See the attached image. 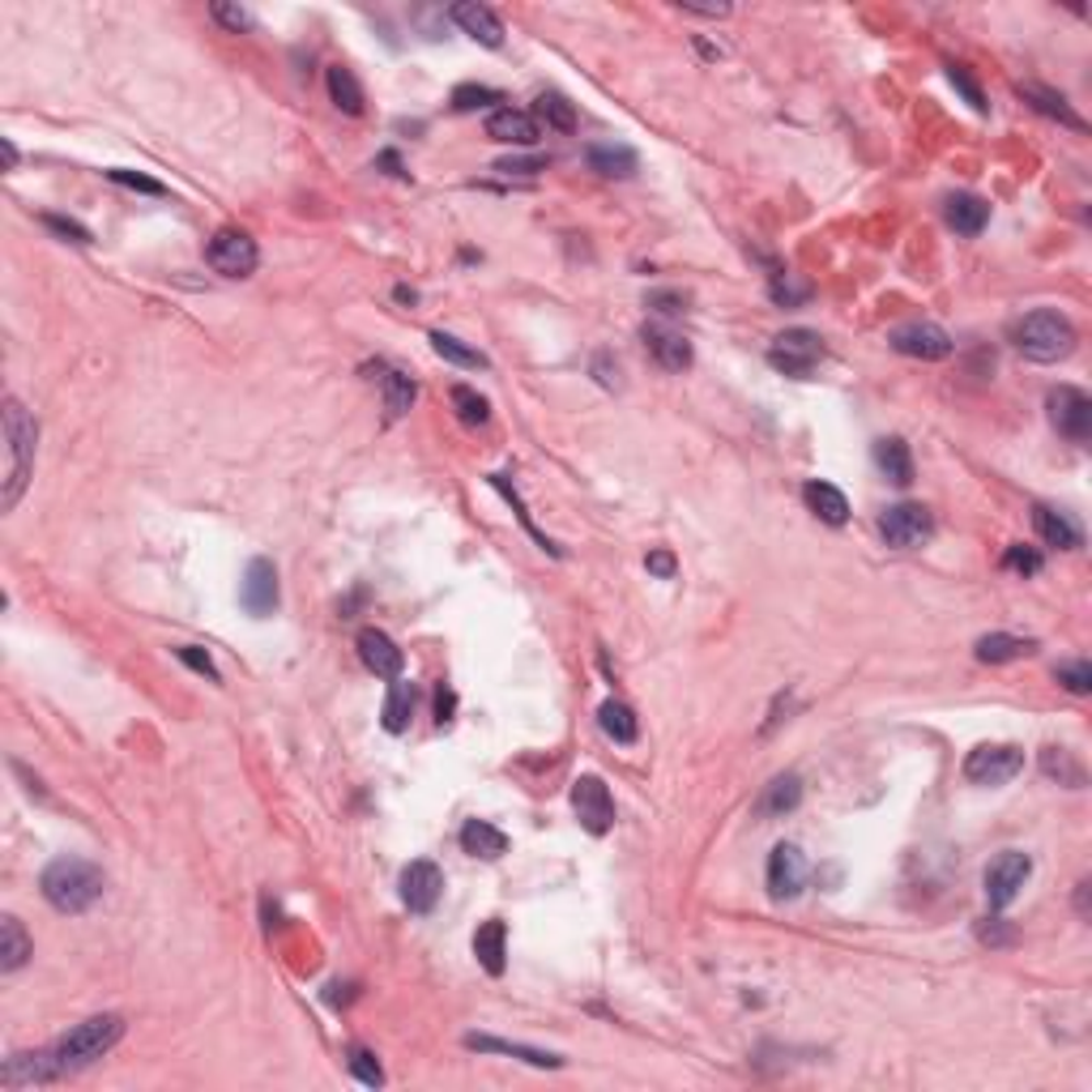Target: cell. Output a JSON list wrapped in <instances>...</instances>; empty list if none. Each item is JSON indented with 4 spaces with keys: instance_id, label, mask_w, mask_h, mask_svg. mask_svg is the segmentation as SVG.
<instances>
[{
    "instance_id": "obj_14",
    "label": "cell",
    "mask_w": 1092,
    "mask_h": 1092,
    "mask_svg": "<svg viewBox=\"0 0 1092 1092\" xmlns=\"http://www.w3.org/2000/svg\"><path fill=\"white\" fill-rule=\"evenodd\" d=\"M803 888H807V858L798 854V845L781 841L777 850L769 854V897L794 900Z\"/></svg>"
},
{
    "instance_id": "obj_10",
    "label": "cell",
    "mask_w": 1092,
    "mask_h": 1092,
    "mask_svg": "<svg viewBox=\"0 0 1092 1092\" xmlns=\"http://www.w3.org/2000/svg\"><path fill=\"white\" fill-rule=\"evenodd\" d=\"M572 811L581 819V828L593 832V837L611 832V823H615V798H611L606 781L593 777V773L572 781Z\"/></svg>"
},
{
    "instance_id": "obj_9",
    "label": "cell",
    "mask_w": 1092,
    "mask_h": 1092,
    "mask_svg": "<svg viewBox=\"0 0 1092 1092\" xmlns=\"http://www.w3.org/2000/svg\"><path fill=\"white\" fill-rule=\"evenodd\" d=\"M1028 875H1033V858L1020 854V850H1003L999 858L986 866V900H990V909L1003 913L1020 897V888L1028 884Z\"/></svg>"
},
{
    "instance_id": "obj_53",
    "label": "cell",
    "mask_w": 1092,
    "mask_h": 1092,
    "mask_svg": "<svg viewBox=\"0 0 1092 1092\" xmlns=\"http://www.w3.org/2000/svg\"><path fill=\"white\" fill-rule=\"evenodd\" d=\"M496 171H504V175H534V171H546V158H500Z\"/></svg>"
},
{
    "instance_id": "obj_8",
    "label": "cell",
    "mask_w": 1092,
    "mask_h": 1092,
    "mask_svg": "<svg viewBox=\"0 0 1092 1092\" xmlns=\"http://www.w3.org/2000/svg\"><path fill=\"white\" fill-rule=\"evenodd\" d=\"M1024 769V751L1012 747V742H986V747H974L969 760H965V777L974 785H1008Z\"/></svg>"
},
{
    "instance_id": "obj_55",
    "label": "cell",
    "mask_w": 1092,
    "mask_h": 1092,
    "mask_svg": "<svg viewBox=\"0 0 1092 1092\" xmlns=\"http://www.w3.org/2000/svg\"><path fill=\"white\" fill-rule=\"evenodd\" d=\"M453 708H457L453 687H440V696H435V721H440V726H448V721H453Z\"/></svg>"
},
{
    "instance_id": "obj_41",
    "label": "cell",
    "mask_w": 1092,
    "mask_h": 1092,
    "mask_svg": "<svg viewBox=\"0 0 1092 1092\" xmlns=\"http://www.w3.org/2000/svg\"><path fill=\"white\" fill-rule=\"evenodd\" d=\"M431 346L440 359H448V363H457V367H487V354H478L474 346H466L462 338H453V333H431Z\"/></svg>"
},
{
    "instance_id": "obj_38",
    "label": "cell",
    "mask_w": 1092,
    "mask_h": 1092,
    "mask_svg": "<svg viewBox=\"0 0 1092 1092\" xmlns=\"http://www.w3.org/2000/svg\"><path fill=\"white\" fill-rule=\"evenodd\" d=\"M538 120L555 133H577V107L564 94H538Z\"/></svg>"
},
{
    "instance_id": "obj_3",
    "label": "cell",
    "mask_w": 1092,
    "mask_h": 1092,
    "mask_svg": "<svg viewBox=\"0 0 1092 1092\" xmlns=\"http://www.w3.org/2000/svg\"><path fill=\"white\" fill-rule=\"evenodd\" d=\"M4 444H9V469H4V491H0V508H18L31 469H35V444H39V428L26 414V406L18 397L4 401Z\"/></svg>"
},
{
    "instance_id": "obj_29",
    "label": "cell",
    "mask_w": 1092,
    "mask_h": 1092,
    "mask_svg": "<svg viewBox=\"0 0 1092 1092\" xmlns=\"http://www.w3.org/2000/svg\"><path fill=\"white\" fill-rule=\"evenodd\" d=\"M462 850H466L469 858L496 862L508 854V837L496 823H487V819H469L466 828H462Z\"/></svg>"
},
{
    "instance_id": "obj_11",
    "label": "cell",
    "mask_w": 1092,
    "mask_h": 1092,
    "mask_svg": "<svg viewBox=\"0 0 1092 1092\" xmlns=\"http://www.w3.org/2000/svg\"><path fill=\"white\" fill-rule=\"evenodd\" d=\"M879 534L897 550H913V546H922L935 534V516L922 504H897L879 516Z\"/></svg>"
},
{
    "instance_id": "obj_19",
    "label": "cell",
    "mask_w": 1092,
    "mask_h": 1092,
    "mask_svg": "<svg viewBox=\"0 0 1092 1092\" xmlns=\"http://www.w3.org/2000/svg\"><path fill=\"white\" fill-rule=\"evenodd\" d=\"M4 1089L18 1092V1089H31V1084H52V1080H60L56 1076V1067H52V1054L47 1050H35V1054H13V1058H4Z\"/></svg>"
},
{
    "instance_id": "obj_16",
    "label": "cell",
    "mask_w": 1092,
    "mask_h": 1092,
    "mask_svg": "<svg viewBox=\"0 0 1092 1092\" xmlns=\"http://www.w3.org/2000/svg\"><path fill=\"white\" fill-rule=\"evenodd\" d=\"M239 602H243V611L257 615V619H265V615L277 611V568H273L270 559H252V564H248L243 585H239Z\"/></svg>"
},
{
    "instance_id": "obj_6",
    "label": "cell",
    "mask_w": 1092,
    "mask_h": 1092,
    "mask_svg": "<svg viewBox=\"0 0 1092 1092\" xmlns=\"http://www.w3.org/2000/svg\"><path fill=\"white\" fill-rule=\"evenodd\" d=\"M1046 410H1050V423L1058 428V435H1067L1071 444H1084L1092 435V397L1076 385H1058L1046 397Z\"/></svg>"
},
{
    "instance_id": "obj_51",
    "label": "cell",
    "mask_w": 1092,
    "mask_h": 1092,
    "mask_svg": "<svg viewBox=\"0 0 1092 1092\" xmlns=\"http://www.w3.org/2000/svg\"><path fill=\"white\" fill-rule=\"evenodd\" d=\"M977 939H981V943H990V947H1008V943L1015 939V931L1003 922V918H986V922L977 926Z\"/></svg>"
},
{
    "instance_id": "obj_28",
    "label": "cell",
    "mask_w": 1092,
    "mask_h": 1092,
    "mask_svg": "<svg viewBox=\"0 0 1092 1092\" xmlns=\"http://www.w3.org/2000/svg\"><path fill=\"white\" fill-rule=\"evenodd\" d=\"M474 956H478V965H482L491 977L504 974L508 931H504V922H500V918H487V922L478 926V935H474Z\"/></svg>"
},
{
    "instance_id": "obj_54",
    "label": "cell",
    "mask_w": 1092,
    "mask_h": 1092,
    "mask_svg": "<svg viewBox=\"0 0 1092 1092\" xmlns=\"http://www.w3.org/2000/svg\"><path fill=\"white\" fill-rule=\"evenodd\" d=\"M645 564H649V572H653V577H662V581H670V577L679 572V564H674V555H670V550H649V559H645Z\"/></svg>"
},
{
    "instance_id": "obj_15",
    "label": "cell",
    "mask_w": 1092,
    "mask_h": 1092,
    "mask_svg": "<svg viewBox=\"0 0 1092 1092\" xmlns=\"http://www.w3.org/2000/svg\"><path fill=\"white\" fill-rule=\"evenodd\" d=\"M640 342H645V351L649 359L666 367V372H687L692 367V342L679 333V329H670V325H645L640 329Z\"/></svg>"
},
{
    "instance_id": "obj_24",
    "label": "cell",
    "mask_w": 1092,
    "mask_h": 1092,
    "mask_svg": "<svg viewBox=\"0 0 1092 1092\" xmlns=\"http://www.w3.org/2000/svg\"><path fill=\"white\" fill-rule=\"evenodd\" d=\"M943 218H947V227L956 235H981L986 231V223H990V205L974 193H956L947 196V205H943Z\"/></svg>"
},
{
    "instance_id": "obj_18",
    "label": "cell",
    "mask_w": 1092,
    "mask_h": 1092,
    "mask_svg": "<svg viewBox=\"0 0 1092 1092\" xmlns=\"http://www.w3.org/2000/svg\"><path fill=\"white\" fill-rule=\"evenodd\" d=\"M487 137L504 141V146H534L543 137V128H538V116H530L521 107H500L487 120Z\"/></svg>"
},
{
    "instance_id": "obj_50",
    "label": "cell",
    "mask_w": 1092,
    "mask_h": 1092,
    "mask_svg": "<svg viewBox=\"0 0 1092 1092\" xmlns=\"http://www.w3.org/2000/svg\"><path fill=\"white\" fill-rule=\"evenodd\" d=\"M947 78H952V86H956V90L974 103L977 112H986V94H981V90H977V81L965 73V65H947Z\"/></svg>"
},
{
    "instance_id": "obj_26",
    "label": "cell",
    "mask_w": 1092,
    "mask_h": 1092,
    "mask_svg": "<svg viewBox=\"0 0 1092 1092\" xmlns=\"http://www.w3.org/2000/svg\"><path fill=\"white\" fill-rule=\"evenodd\" d=\"M977 662L986 666H1003V662H1020L1028 653H1037V640L1033 636H1012V632H990L977 640Z\"/></svg>"
},
{
    "instance_id": "obj_2",
    "label": "cell",
    "mask_w": 1092,
    "mask_h": 1092,
    "mask_svg": "<svg viewBox=\"0 0 1092 1092\" xmlns=\"http://www.w3.org/2000/svg\"><path fill=\"white\" fill-rule=\"evenodd\" d=\"M39 888L52 909H60V913H86L94 900L103 897L107 879H103V871H99L94 862L56 858V862H47Z\"/></svg>"
},
{
    "instance_id": "obj_21",
    "label": "cell",
    "mask_w": 1092,
    "mask_h": 1092,
    "mask_svg": "<svg viewBox=\"0 0 1092 1092\" xmlns=\"http://www.w3.org/2000/svg\"><path fill=\"white\" fill-rule=\"evenodd\" d=\"M798 803H803V781H798V773H781V777L769 781L764 794L755 798V816L781 819V816H789Z\"/></svg>"
},
{
    "instance_id": "obj_37",
    "label": "cell",
    "mask_w": 1092,
    "mask_h": 1092,
    "mask_svg": "<svg viewBox=\"0 0 1092 1092\" xmlns=\"http://www.w3.org/2000/svg\"><path fill=\"white\" fill-rule=\"evenodd\" d=\"M1042 773L1054 777L1058 785H1071V789H1080V785H1084V769L1071 760V751H1067V747H1046V751H1042Z\"/></svg>"
},
{
    "instance_id": "obj_44",
    "label": "cell",
    "mask_w": 1092,
    "mask_h": 1092,
    "mask_svg": "<svg viewBox=\"0 0 1092 1092\" xmlns=\"http://www.w3.org/2000/svg\"><path fill=\"white\" fill-rule=\"evenodd\" d=\"M1054 679L1071 692V696H1089L1092 692V666L1089 662H1062L1054 670Z\"/></svg>"
},
{
    "instance_id": "obj_49",
    "label": "cell",
    "mask_w": 1092,
    "mask_h": 1092,
    "mask_svg": "<svg viewBox=\"0 0 1092 1092\" xmlns=\"http://www.w3.org/2000/svg\"><path fill=\"white\" fill-rule=\"evenodd\" d=\"M653 312H666V316H674V312H687V295L683 291H649V299H645Z\"/></svg>"
},
{
    "instance_id": "obj_5",
    "label": "cell",
    "mask_w": 1092,
    "mask_h": 1092,
    "mask_svg": "<svg viewBox=\"0 0 1092 1092\" xmlns=\"http://www.w3.org/2000/svg\"><path fill=\"white\" fill-rule=\"evenodd\" d=\"M819 359H823V338L816 329H785L769 346V363L785 376H794V380H807Z\"/></svg>"
},
{
    "instance_id": "obj_22",
    "label": "cell",
    "mask_w": 1092,
    "mask_h": 1092,
    "mask_svg": "<svg viewBox=\"0 0 1092 1092\" xmlns=\"http://www.w3.org/2000/svg\"><path fill=\"white\" fill-rule=\"evenodd\" d=\"M1020 99H1024L1033 112H1042V116H1050V120H1058V124H1067V128H1076V133H1084V120L1076 116V107L1067 103V94H1058L1050 86L1024 81V86H1020Z\"/></svg>"
},
{
    "instance_id": "obj_13",
    "label": "cell",
    "mask_w": 1092,
    "mask_h": 1092,
    "mask_svg": "<svg viewBox=\"0 0 1092 1092\" xmlns=\"http://www.w3.org/2000/svg\"><path fill=\"white\" fill-rule=\"evenodd\" d=\"M440 897H444V875H440L435 862L419 858L401 871V900H406L410 913H431L440 905Z\"/></svg>"
},
{
    "instance_id": "obj_43",
    "label": "cell",
    "mask_w": 1092,
    "mask_h": 1092,
    "mask_svg": "<svg viewBox=\"0 0 1092 1092\" xmlns=\"http://www.w3.org/2000/svg\"><path fill=\"white\" fill-rule=\"evenodd\" d=\"M491 103H504V94L500 90H491V86H457L453 90V107L457 112H478V107H491Z\"/></svg>"
},
{
    "instance_id": "obj_17",
    "label": "cell",
    "mask_w": 1092,
    "mask_h": 1092,
    "mask_svg": "<svg viewBox=\"0 0 1092 1092\" xmlns=\"http://www.w3.org/2000/svg\"><path fill=\"white\" fill-rule=\"evenodd\" d=\"M359 658L380 679H401V666H406V653L393 645V636L380 632V627H363L359 632Z\"/></svg>"
},
{
    "instance_id": "obj_31",
    "label": "cell",
    "mask_w": 1092,
    "mask_h": 1092,
    "mask_svg": "<svg viewBox=\"0 0 1092 1092\" xmlns=\"http://www.w3.org/2000/svg\"><path fill=\"white\" fill-rule=\"evenodd\" d=\"M803 500H807V508L816 512L819 521H828V525H845V521H850V500H845L832 482L811 478V482L803 487Z\"/></svg>"
},
{
    "instance_id": "obj_56",
    "label": "cell",
    "mask_w": 1092,
    "mask_h": 1092,
    "mask_svg": "<svg viewBox=\"0 0 1092 1092\" xmlns=\"http://www.w3.org/2000/svg\"><path fill=\"white\" fill-rule=\"evenodd\" d=\"M679 9L683 13H701V18H726L730 13V4H692V0H683Z\"/></svg>"
},
{
    "instance_id": "obj_30",
    "label": "cell",
    "mask_w": 1092,
    "mask_h": 1092,
    "mask_svg": "<svg viewBox=\"0 0 1092 1092\" xmlns=\"http://www.w3.org/2000/svg\"><path fill=\"white\" fill-rule=\"evenodd\" d=\"M875 466H879V474H884L892 487H909V482H913V453H909V444L897 440V435L875 444Z\"/></svg>"
},
{
    "instance_id": "obj_34",
    "label": "cell",
    "mask_w": 1092,
    "mask_h": 1092,
    "mask_svg": "<svg viewBox=\"0 0 1092 1092\" xmlns=\"http://www.w3.org/2000/svg\"><path fill=\"white\" fill-rule=\"evenodd\" d=\"M598 726H602V735L606 739H615V742H636V735H640V721H636V713L627 708L624 701H602V708H598Z\"/></svg>"
},
{
    "instance_id": "obj_32",
    "label": "cell",
    "mask_w": 1092,
    "mask_h": 1092,
    "mask_svg": "<svg viewBox=\"0 0 1092 1092\" xmlns=\"http://www.w3.org/2000/svg\"><path fill=\"white\" fill-rule=\"evenodd\" d=\"M31 956H35V943H31V935L22 931V922H18V918H0V969H4V974H18Z\"/></svg>"
},
{
    "instance_id": "obj_42",
    "label": "cell",
    "mask_w": 1092,
    "mask_h": 1092,
    "mask_svg": "<svg viewBox=\"0 0 1092 1092\" xmlns=\"http://www.w3.org/2000/svg\"><path fill=\"white\" fill-rule=\"evenodd\" d=\"M346 1067H351L354 1080H359V1084H367V1089H380V1084H385L380 1058L367 1050V1046H351V1050H346Z\"/></svg>"
},
{
    "instance_id": "obj_46",
    "label": "cell",
    "mask_w": 1092,
    "mask_h": 1092,
    "mask_svg": "<svg viewBox=\"0 0 1092 1092\" xmlns=\"http://www.w3.org/2000/svg\"><path fill=\"white\" fill-rule=\"evenodd\" d=\"M43 227L52 235H60L65 243H90V231L81 227V223H73V218H60V214H43Z\"/></svg>"
},
{
    "instance_id": "obj_58",
    "label": "cell",
    "mask_w": 1092,
    "mask_h": 1092,
    "mask_svg": "<svg viewBox=\"0 0 1092 1092\" xmlns=\"http://www.w3.org/2000/svg\"><path fill=\"white\" fill-rule=\"evenodd\" d=\"M380 167H389V175H406V171H401V162H397V155H393V150H385V155H380Z\"/></svg>"
},
{
    "instance_id": "obj_25",
    "label": "cell",
    "mask_w": 1092,
    "mask_h": 1092,
    "mask_svg": "<svg viewBox=\"0 0 1092 1092\" xmlns=\"http://www.w3.org/2000/svg\"><path fill=\"white\" fill-rule=\"evenodd\" d=\"M1033 530H1037V538H1042V543L1058 546V550H1076V546L1084 543V534L1076 530V521H1071L1067 512L1046 508V504L1033 508Z\"/></svg>"
},
{
    "instance_id": "obj_59",
    "label": "cell",
    "mask_w": 1092,
    "mask_h": 1092,
    "mask_svg": "<svg viewBox=\"0 0 1092 1092\" xmlns=\"http://www.w3.org/2000/svg\"><path fill=\"white\" fill-rule=\"evenodd\" d=\"M0 150H4V162H9V167H18V150H13V141H0Z\"/></svg>"
},
{
    "instance_id": "obj_12",
    "label": "cell",
    "mask_w": 1092,
    "mask_h": 1092,
    "mask_svg": "<svg viewBox=\"0 0 1092 1092\" xmlns=\"http://www.w3.org/2000/svg\"><path fill=\"white\" fill-rule=\"evenodd\" d=\"M892 351L897 354H909V359H926V363H935V359H947L952 354V338L931 325V320H913V325H900L892 329Z\"/></svg>"
},
{
    "instance_id": "obj_36",
    "label": "cell",
    "mask_w": 1092,
    "mask_h": 1092,
    "mask_svg": "<svg viewBox=\"0 0 1092 1092\" xmlns=\"http://www.w3.org/2000/svg\"><path fill=\"white\" fill-rule=\"evenodd\" d=\"M329 99L338 103V112L363 116V86H359V78H354L351 69H342V65L329 69Z\"/></svg>"
},
{
    "instance_id": "obj_7",
    "label": "cell",
    "mask_w": 1092,
    "mask_h": 1092,
    "mask_svg": "<svg viewBox=\"0 0 1092 1092\" xmlns=\"http://www.w3.org/2000/svg\"><path fill=\"white\" fill-rule=\"evenodd\" d=\"M205 261H209V270L223 273V277H248V273L261 265V252H257V239L243 231H218L209 239V248H205Z\"/></svg>"
},
{
    "instance_id": "obj_1",
    "label": "cell",
    "mask_w": 1092,
    "mask_h": 1092,
    "mask_svg": "<svg viewBox=\"0 0 1092 1092\" xmlns=\"http://www.w3.org/2000/svg\"><path fill=\"white\" fill-rule=\"evenodd\" d=\"M120 1037H124V1015H116V1012L90 1015V1020L73 1024L56 1046H47L56 1076L65 1080V1076H73V1071H86L90 1062H99L103 1054L116 1050Z\"/></svg>"
},
{
    "instance_id": "obj_39",
    "label": "cell",
    "mask_w": 1092,
    "mask_h": 1092,
    "mask_svg": "<svg viewBox=\"0 0 1092 1092\" xmlns=\"http://www.w3.org/2000/svg\"><path fill=\"white\" fill-rule=\"evenodd\" d=\"M453 406H457V419H462L466 428H487V419H491L487 397L478 389H469V385H457V389H453Z\"/></svg>"
},
{
    "instance_id": "obj_52",
    "label": "cell",
    "mask_w": 1092,
    "mask_h": 1092,
    "mask_svg": "<svg viewBox=\"0 0 1092 1092\" xmlns=\"http://www.w3.org/2000/svg\"><path fill=\"white\" fill-rule=\"evenodd\" d=\"M209 13H214V22H223V26L235 31V35H239V31H252V18H248L243 9H235V4H214Z\"/></svg>"
},
{
    "instance_id": "obj_60",
    "label": "cell",
    "mask_w": 1092,
    "mask_h": 1092,
    "mask_svg": "<svg viewBox=\"0 0 1092 1092\" xmlns=\"http://www.w3.org/2000/svg\"><path fill=\"white\" fill-rule=\"evenodd\" d=\"M397 299H401V304H414V299H419V295H414V291H410V286H397Z\"/></svg>"
},
{
    "instance_id": "obj_35",
    "label": "cell",
    "mask_w": 1092,
    "mask_h": 1092,
    "mask_svg": "<svg viewBox=\"0 0 1092 1092\" xmlns=\"http://www.w3.org/2000/svg\"><path fill=\"white\" fill-rule=\"evenodd\" d=\"M380 717H385V730H389V735H406V730H410V717H414V687L401 683V679H393Z\"/></svg>"
},
{
    "instance_id": "obj_4",
    "label": "cell",
    "mask_w": 1092,
    "mask_h": 1092,
    "mask_svg": "<svg viewBox=\"0 0 1092 1092\" xmlns=\"http://www.w3.org/2000/svg\"><path fill=\"white\" fill-rule=\"evenodd\" d=\"M1012 342L1033 363H1058L1076 351V325L1054 308H1037L1012 325Z\"/></svg>"
},
{
    "instance_id": "obj_57",
    "label": "cell",
    "mask_w": 1092,
    "mask_h": 1092,
    "mask_svg": "<svg viewBox=\"0 0 1092 1092\" xmlns=\"http://www.w3.org/2000/svg\"><path fill=\"white\" fill-rule=\"evenodd\" d=\"M1089 888H1092L1089 879L1076 884V909H1080V918H1089Z\"/></svg>"
},
{
    "instance_id": "obj_47",
    "label": "cell",
    "mask_w": 1092,
    "mask_h": 1092,
    "mask_svg": "<svg viewBox=\"0 0 1092 1092\" xmlns=\"http://www.w3.org/2000/svg\"><path fill=\"white\" fill-rule=\"evenodd\" d=\"M107 180L112 184H124V189H137V193H150V196H162L167 189L158 184V180H150V175H141V171H124V167H116V171H107Z\"/></svg>"
},
{
    "instance_id": "obj_27",
    "label": "cell",
    "mask_w": 1092,
    "mask_h": 1092,
    "mask_svg": "<svg viewBox=\"0 0 1092 1092\" xmlns=\"http://www.w3.org/2000/svg\"><path fill=\"white\" fill-rule=\"evenodd\" d=\"M466 1046L469 1050H478V1054H508V1058H521V1062H530V1067H546V1071L564 1067V1058H559V1054L534 1050V1046H516V1042H500V1037H487V1033H466Z\"/></svg>"
},
{
    "instance_id": "obj_33",
    "label": "cell",
    "mask_w": 1092,
    "mask_h": 1092,
    "mask_svg": "<svg viewBox=\"0 0 1092 1092\" xmlns=\"http://www.w3.org/2000/svg\"><path fill=\"white\" fill-rule=\"evenodd\" d=\"M380 389H385V414H389V423H397L410 406H414V380L406 376V372H397V367H380Z\"/></svg>"
},
{
    "instance_id": "obj_45",
    "label": "cell",
    "mask_w": 1092,
    "mask_h": 1092,
    "mask_svg": "<svg viewBox=\"0 0 1092 1092\" xmlns=\"http://www.w3.org/2000/svg\"><path fill=\"white\" fill-rule=\"evenodd\" d=\"M1003 568H1012V572H1020V577H1037V572H1042V555H1037V550H1028V546H1008Z\"/></svg>"
},
{
    "instance_id": "obj_23",
    "label": "cell",
    "mask_w": 1092,
    "mask_h": 1092,
    "mask_svg": "<svg viewBox=\"0 0 1092 1092\" xmlns=\"http://www.w3.org/2000/svg\"><path fill=\"white\" fill-rule=\"evenodd\" d=\"M585 162H589V171H598V175H606V180H627V175H636V167H640L636 150H632V146H619V141H598V146H589Z\"/></svg>"
},
{
    "instance_id": "obj_48",
    "label": "cell",
    "mask_w": 1092,
    "mask_h": 1092,
    "mask_svg": "<svg viewBox=\"0 0 1092 1092\" xmlns=\"http://www.w3.org/2000/svg\"><path fill=\"white\" fill-rule=\"evenodd\" d=\"M175 658H180L184 666H193L196 674H205L209 683H218V666H214V658H209L205 649H196V645H180V649H175Z\"/></svg>"
},
{
    "instance_id": "obj_20",
    "label": "cell",
    "mask_w": 1092,
    "mask_h": 1092,
    "mask_svg": "<svg viewBox=\"0 0 1092 1092\" xmlns=\"http://www.w3.org/2000/svg\"><path fill=\"white\" fill-rule=\"evenodd\" d=\"M453 22H457L474 43H482V47H500V43H504V22H500L487 4H474V0L453 4Z\"/></svg>"
},
{
    "instance_id": "obj_40",
    "label": "cell",
    "mask_w": 1092,
    "mask_h": 1092,
    "mask_svg": "<svg viewBox=\"0 0 1092 1092\" xmlns=\"http://www.w3.org/2000/svg\"><path fill=\"white\" fill-rule=\"evenodd\" d=\"M769 299H773L777 308H803V304L811 299V282H798L794 273H773Z\"/></svg>"
}]
</instances>
